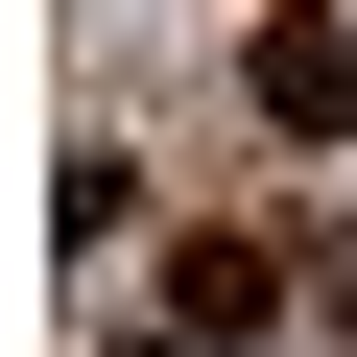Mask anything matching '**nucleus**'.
<instances>
[{"instance_id":"nucleus-1","label":"nucleus","mask_w":357,"mask_h":357,"mask_svg":"<svg viewBox=\"0 0 357 357\" xmlns=\"http://www.w3.org/2000/svg\"><path fill=\"white\" fill-rule=\"evenodd\" d=\"M238 72H262V119H286V143H357V0H286Z\"/></svg>"},{"instance_id":"nucleus-2","label":"nucleus","mask_w":357,"mask_h":357,"mask_svg":"<svg viewBox=\"0 0 357 357\" xmlns=\"http://www.w3.org/2000/svg\"><path fill=\"white\" fill-rule=\"evenodd\" d=\"M143 357H215V333H143Z\"/></svg>"}]
</instances>
